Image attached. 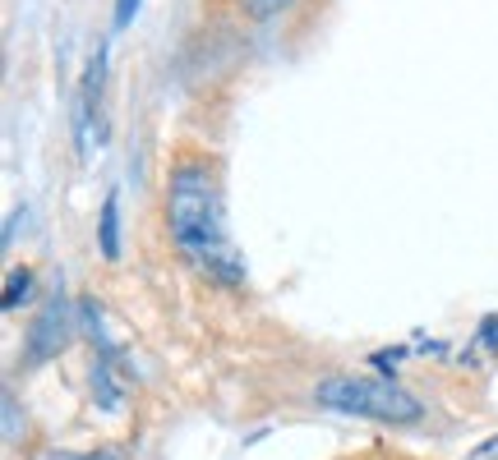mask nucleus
<instances>
[{
	"label": "nucleus",
	"mask_w": 498,
	"mask_h": 460,
	"mask_svg": "<svg viewBox=\"0 0 498 460\" xmlns=\"http://www.w3.org/2000/svg\"><path fill=\"white\" fill-rule=\"evenodd\" d=\"M167 230L176 249L208 276L218 281H240V258L227 235V203H222V180L208 162L185 157L171 180H167Z\"/></svg>",
	"instance_id": "obj_1"
},
{
	"label": "nucleus",
	"mask_w": 498,
	"mask_h": 460,
	"mask_svg": "<svg viewBox=\"0 0 498 460\" xmlns=\"http://www.w3.org/2000/svg\"><path fill=\"white\" fill-rule=\"evenodd\" d=\"M319 405L337 415H361V419H383V424H415L424 410L420 401L397 387L392 377H328L319 382Z\"/></svg>",
	"instance_id": "obj_2"
},
{
	"label": "nucleus",
	"mask_w": 498,
	"mask_h": 460,
	"mask_svg": "<svg viewBox=\"0 0 498 460\" xmlns=\"http://www.w3.org/2000/svg\"><path fill=\"white\" fill-rule=\"evenodd\" d=\"M65 336H69V304L56 295L46 309H42V318L33 323V345H28V364H42V359H51V355H60V345H65Z\"/></svg>",
	"instance_id": "obj_3"
},
{
	"label": "nucleus",
	"mask_w": 498,
	"mask_h": 460,
	"mask_svg": "<svg viewBox=\"0 0 498 460\" xmlns=\"http://www.w3.org/2000/svg\"><path fill=\"white\" fill-rule=\"evenodd\" d=\"M125 392H129V382L120 377V359H116V350L102 341V359L93 364V401H97L102 410H120V405H125Z\"/></svg>",
	"instance_id": "obj_4"
},
{
	"label": "nucleus",
	"mask_w": 498,
	"mask_h": 460,
	"mask_svg": "<svg viewBox=\"0 0 498 460\" xmlns=\"http://www.w3.org/2000/svg\"><path fill=\"white\" fill-rule=\"evenodd\" d=\"M102 69H107V51L97 46L93 65H88V79H84V102H79V143H88V125H93V106L102 97Z\"/></svg>",
	"instance_id": "obj_5"
},
{
	"label": "nucleus",
	"mask_w": 498,
	"mask_h": 460,
	"mask_svg": "<svg viewBox=\"0 0 498 460\" xmlns=\"http://www.w3.org/2000/svg\"><path fill=\"white\" fill-rule=\"evenodd\" d=\"M97 245H102V258H107V263H116V258H120V198H116V194H107V203H102Z\"/></svg>",
	"instance_id": "obj_6"
},
{
	"label": "nucleus",
	"mask_w": 498,
	"mask_h": 460,
	"mask_svg": "<svg viewBox=\"0 0 498 460\" xmlns=\"http://www.w3.org/2000/svg\"><path fill=\"white\" fill-rule=\"evenodd\" d=\"M28 290H33V272L28 267H15L10 281H5V314L19 309V299H28Z\"/></svg>",
	"instance_id": "obj_7"
},
{
	"label": "nucleus",
	"mask_w": 498,
	"mask_h": 460,
	"mask_svg": "<svg viewBox=\"0 0 498 460\" xmlns=\"http://www.w3.org/2000/svg\"><path fill=\"white\" fill-rule=\"evenodd\" d=\"M245 5V15H254V19H272V15H281L291 5V0H240Z\"/></svg>",
	"instance_id": "obj_8"
},
{
	"label": "nucleus",
	"mask_w": 498,
	"mask_h": 460,
	"mask_svg": "<svg viewBox=\"0 0 498 460\" xmlns=\"http://www.w3.org/2000/svg\"><path fill=\"white\" fill-rule=\"evenodd\" d=\"M138 5H144V0H116V28H129L134 15H138Z\"/></svg>",
	"instance_id": "obj_9"
},
{
	"label": "nucleus",
	"mask_w": 498,
	"mask_h": 460,
	"mask_svg": "<svg viewBox=\"0 0 498 460\" xmlns=\"http://www.w3.org/2000/svg\"><path fill=\"white\" fill-rule=\"evenodd\" d=\"M51 460H125L116 446H107V451H88V455H51Z\"/></svg>",
	"instance_id": "obj_10"
},
{
	"label": "nucleus",
	"mask_w": 498,
	"mask_h": 460,
	"mask_svg": "<svg viewBox=\"0 0 498 460\" xmlns=\"http://www.w3.org/2000/svg\"><path fill=\"white\" fill-rule=\"evenodd\" d=\"M471 460H498V437H489V442H480V446L471 451Z\"/></svg>",
	"instance_id": "obj_11"
}]
</instances>
